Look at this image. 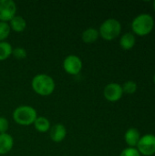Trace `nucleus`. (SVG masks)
Segmentation results:
<instances>
[{
	"label": "nucleus",
	"mask_w": 155,
	"mask_h": 156,
	"mask_svg": "<svg viewBox=\"0 0 155 156\" xmlns=\"http://www.w3.org/2000/svg\"><path fill=\"white\" fill-rule=\"evenodd\" d=\"M31 87L37 95L47 97L54 92L56 83L51 76L45 73H39L32 79Z\"/></svg>",
	"instance_id": "1"
},
{
	"label": "nucleus",
	"mask_w": 155,
	"mask_h": 156,
	"mask_svg": "<svg viewBox=\"0 0 155 156\" xmlns=\"http://www.w3.org/2000/svg\"><path fill=\"white\" fill-rule=\"evenodd\" d=\"M154 27L153 17L147 13L140 14L132 22V29L134 35L144 37L149 35Z\"/></svg>",
	"instance_id": "2"
},
{
	"label": "nucleus",
	"mask_w": 155,
	"mask_h": 156,
	"mask_svg": "<svg viewBox=\"0 0 155 156\" xmlns=\"http://www.w3.org/2000/svg\"><path fill=\"white\" fill-rule=\"evenodd\" d=\"M12 117L15 122L18 125L29 126L33 124L37 118V112L32 106L21 105L14 110Z\"/></svg>",
	"instance_id": "3"
},
{
	"label": "nucleus",
	"mask_w": 155,
	"mask_h": 156,
	"mask_svg": "<svg viewBox=\"0 0 155 156\" xmlns=\"http://www.w3.org/2000/svg\"><path fill=\"white\" fill-rule=\"evenodd\" d=\"M122 32V24L119 20L115 18H108L104 20L100 28L99 34L103 39L107 41L113 40L117 38Z\"/></svg>",
	"instance_id": "4"
},
{
	"label": "nucleus",
	"mask_w": 155,
	"mask_h": 156,
	"mask_svg": "<svg viewBox=\"0 0 155 156\" xmlns=\"http://www.w3.org/2000/svg\"><path fill=\"white\" fill-rule=\"evenodd\" d=\"M141 155L152 156L155 154V135L154 134H145L141 136L140 141L136 146Z\"/></svg>",
	"instance_id": "5"
},
{
	"label": "nucleus",
	"mask_w": 155,
	"mask_h": 156,
	"mask_svg": "<svg viewBox=\"0 0 155 156\" xmlns=\"http://www.w3.org/2000/svg\"><path fill=\"white\" fill-rule=\"evenodd\" d=\"M83 67L81 58L77 55H69L63 60V69L69 75H78Z\"/></svg>",
	"instance_id": "6"
},
{
	"label": "nucleus",
	"mask_w": 155,
	"mask_h": 156,
	"mask_svg": "<svg viewBox=\"0 0 155 156\" xmlns=\"http://www.w3.org/2000/svg\"><path fill=\"white\" fill-rule=\"evenodd\" d=\"M16 14V5L13 0H0V21L8 23Z\"/></svg>",
	"instance_id": "7"
},
{
	"label": "nucleus",
	"mask_w": 155,
	"mask_h": 156,
	"mask_svg": "<svg viewBox=\"0 0 155 156\" xmlns=\"http://www.w3.org/2000/svg\"><path fill=\"white\" fill-rule=\"evenodd\" d=\"M104 98L111 102H116L122 99L123 96V90L121 84L116 82L109 83L105 86L103 90Z\"/></svg>",
	"instance_id": "8"
},
{
	"label": "nucleus",
	"mask_w": 155,
	"mask_h": 156,
	"mask_svg": "<svg viewBox=\"0 0 155 156\" xmlns=\"http://www.w3.org/2000/svg\"><path fill=\"white\" fill-rule=\"evenodd\" d=\"M49 136L54 143H61L67 136V128L62 123H56L51 126Z\"/></svg>",
	"instance_id": "9"
},
{
	"label": "nucleus",
	"mask_w": 155,
	"mask_h": 156,
	"mask_svg": "<svg viewBox=\"0 0 155 156\" xmlns=\"http://www.w3.org/2000/svg\"><path fill=\"white\" fill-rule=\"evenodd\" d=\"M14 146V138L9 133L0 134V155L8 154Z\"/></svg>",
	"instance_id": "10"
},
{
	"label": "nucleus",
	"mask_w": 155,
	"mask_h": 156,
	"mask_svg": "<svg viewBox=\"0 0 155 156\" xmlns=\"http://www.w3.org/2000/svg\"><path fill=\"white\" fill-rule=\"evenodd\" d=\"M140 138H141L140 132L136 128L128 129L124 134L125 143L127 144V145L129 147H132V148H136V146L140 141Z\"/></svg>",
	"instance_id": "11"
},
{
	"label": "nucleus",
	"mask_w": 155,
	"mask_h": 156,
	"mask_svg": "<svg viewBox=\"0 0 155 156\" xmlns=\"http://www.w3.org/2000/svg\"><path fill=\"white\" fill-rule=\"evenodd\" d=\"M9 27H10V29L16 32V33H20V32H23L26 27V19L21 16H18V15H16L9 22Z\"/></svg>",
	"instance_id": "12"
},
{
	"label": "nucleus",
	"mask_w": 155,
	"mask_h": 156,
	"mask_svg": "<svg viewBox=\"0 0 155 156\" xmlns=\"http://www.w3.org/2000/svg\"><path fill=\"white\" fill-rule=\"evenodd\" d=\"M136 44V37L133 33L127 32L123 34L120 38V46L124 50H130L132 49Z\"/></svg>",
	"instance_id": "13"
},
{
	"label": "nucleus",
	"mask_w": 155,
	"mask_h": 156,
	"mask_svg": "<svg viewBox=\"0 0 155 156\" xmlns=\"http://www.w3.org/2000/svg\"><path fill=\"white\" fill-rule=\"evenodd\" d=\"M100 37L99 30L94 27H89L85 29L81 34V39L86 44H92Z\"/></svg>",
	"instance_id": "14"
},
{
	"label": "nucleus",
	"mask_w": 155,
	"mask_h": 156,
	"mask_svg": "<svg viewBox=\"0 0 155 156\" xmlns=\"http://www.w3.org/2000/svg\"><path fill=\"white\" fill-rule=\"evenodd\" d=\"M33 125L38 133H42L49 132V130L51 128V124H50L49 120L46 117H43V116H37V118L34 122Z\"/></svg>",
	"instance_id": "15"
},
{
	"label": "nucleus",
	"mask_w": 155,
	"mask_h": 156,
	"mask_svg": "<svg viewBox=\"0 0 155 156\" xmlns=\"http://www.w3.org/2000/svg\"><path fill=\"white\" fill-rule=\"evenodd\" d=\"M13 51V47L9 42L2 41L0 42V61L6 60L11 55Z\"/></svg>",
	"instance_id": "16"
},
{
	"label": "nucleus",
	"mask_w": 155,
	"mask_h": 156,
	"mask_svg": "<svg viewBox=\"0 0 155 156\" xmlns=\"http://www.w3.org/2000/svg\"><path fill=\"white\" fill-rule=\"evenodd\" d=\"M122 87L123 93H126L129 95L134 94L137 91V88H138L137 83L133 80H127L126 82L123 83V85Z\"/></svg>",
	"instance_id": "17"
},
{
	"label": "nucleus",
	"mask_w": 155,
	"mask_h": 156,
	"mask_svg": "<svg viewBox=\"0 0 155 156\" xmlns=\"http://www.w3.org/2000/svg\"><path fill=\"white\" fill-rule=\"evenodd\" d=\"M10 32H11V29H10L9 24L6 22L0 21V42L5 41L8 37Z\"/></svg>",
	"instance_id": "18"
},
{
	"label": "nucleus",
	"mask_w": 155,
	"mask_h": 156,
	"mask_svg": "<svg viewBox=\"0 0 155 156\" xmlns=\"http://www.w3.org/2000/svg\"><path fill=\"white\" fill-rule=\"evenodd\" d=\"M12 55L16 58V59H24L26 58V50L24 48L17 47L16 48H13Z\"/></svg>",
	"instance_id": "19"
},
{
	"label": "nucleus",
	"mask_w": 155,
	"mask_h": 156,
	"mask_svg": "<svg viewBox=\"0 0 155 156\" xmlns=\"http://www.w3.org/2000/svg\"><path fill=\"white\" fill-rule=\"evenodd\" d=\"M120 156H142L141 154L139 153V151L136 148H132V147H127L125 149H123L121 153Z\"/></svg>",
	"instance_id": "20"
},
{
	"label": "nucleus",
	"mask_w": 155,
	"mask_h": 156,
	"mask_svg": "<svg viewBox=\"0 0 155 156\" xmlns=\"http://www.w3.org/2000/svg\"><path fill=\"white\" fill-rule=\"evenodd\" d=\"M8 128H9L8 120L4 116H0V134L1 133H6Z\"/></svg>",
	"instance_id": "21"
},
{
	"label": "nucleus",
	"mask_w": 155,
	"mask_h": 156,
	"mask_svg": "<svg viewBox=\"0 0 155 156\" xmlns=\"http://www.w3.org/2000/svg\"><path fill=\"white\" fill-rule=\"evenodd\" d=\"M153 9H154V11H155V1H153Z\"/></svg>",
	"instance_id": "22"
},
{
	"label": "nucleus",
	"mask_w": 155,
	"mask_h": 156,
	"mask_svg": "<svg viewBox=\"0 0 155 156\" xmlns=\"http://www.w3.org/2000/svg\"><path fill=\"white\" fill-rule=\"evenodd\" d=\"M153 82H154V84H155V74H154V76H153Z\"/></svg>",
	"instance_id": "23"
}]
</instances>
